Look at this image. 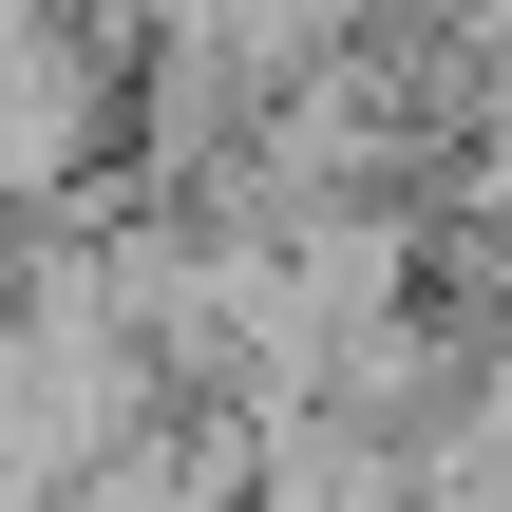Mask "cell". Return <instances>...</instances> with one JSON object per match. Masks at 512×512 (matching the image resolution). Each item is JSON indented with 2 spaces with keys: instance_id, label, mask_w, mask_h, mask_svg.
<instances>
[{
  "instance_id": "obj_1",
  "label": "cell",
  "mask_w": 512,
  "mask_h": 512,
  "mask_svg": "<svg viewBox=\"0 0 512 512\" xmlns=\"http://www.w3.org/2000/svg\"><path fill=\"white\" fill-rule=\"evenodd\" d=\"M247 512H437V475H418V437H380V418H266L247 437Z\"/></svg>"
}]
</instances>
